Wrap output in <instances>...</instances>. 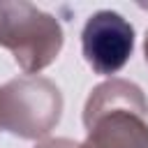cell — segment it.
<instances>
[{
    "label": "cell",
    "mask_w": 148,
    "mask_h": 148,
    "mask_svg": "<svg viewBox=\"0 0 148 148\" xmlns=\"http://www.w3.org/2000/svg\"><path fill=\"white\" fill-rule=\"evenodd\" d=\"M81 51L95 74L113 79L132 58L134 28L123 14L99 9L88 16L81 30Z\"/></svg>",
    "instance_id": "cell-4"
},
{
    "label": "cell",
    "mask_w": 148,
    "mask_h": 148,
    "mask_svg": "<svg viewBox=\"0 0 148 148\" xmlns=\"http://www.w3.org/2000/svg\"><path fill=\"white\" fill-rule=\"evenodd\" d=\"M65 32L60 21L25 0H0V46L12 51L25 74L46 69L60 56Z\"/></svg>",
    "instance_id": "cell-2"
},
{
    "label": "cell",
    "mask_w": 148,
    "mask_h": 148,
    "mask_svg": "<svg viewBox=\"0 0 148 148\" xmlns=\"http://www.w3.org/2000/svg\"><path fill=\"white\" fill-rule=\"evenodd\" d=\"M86 139L79 148H148V99L127 79L92 88L83 106Z\"/></svg>",
    "instance_id": "cell-1"
},
{
    "label": "cell",
    "mask_w": 148,
    "mask_h": 148,
    "mask_svg": "<svg viewBox=\"0 0 148 148\" xmlns=\"http://www.w3.org/2000/svg\"><path fill=\"white\" fill-rule=\"evenodd\" d=\"M35 148H79V143L72 141V139H65V136H56V139H44V141H39Z\"/></svg>",
    "instance_id": "cell-5"
},
{
    "label": "cell",
    "mask_w": 148,
    "mask_h": 148,
    "mask_svg": "<svg viewBox=\"0 0 148 148\" xmlns=\"http://www.w3.org/2000/svg\"><path fill=\"white\" fill-rule=\"evenodd\" d=\"M143 56H146V62H148V30H146V39H143Z\"/></svg>",
    "instance_id": "cell-6"
},
{
    "label": "cell",
    "mask_w": 148,
    "mask_h": 148,
    "mask_svg": "<svg viewBox=\"0 0 148 148\" xmlns=\"http://www.w3.org/2000/svg\"><path fill=\"white\" fill-rule=\"evenodd\" d=\"M62 116L60 88L37 74L18 76L0 88V130L18 139L49 136Z\"/></svg>",
    "instance_id": "cell-3"
}]
</instances>
